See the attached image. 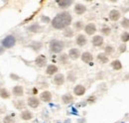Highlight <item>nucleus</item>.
<instances>
[{
  "label": "nucleus",
  "mask_w": 129,
  "mask_h": 123,
  "mask_svg": "<svg viewBox=\"0 0 129 123\" xmlns=\"http://www.w3.org/2000/svg\"><path fill=\"white\" fill-rule=\"evenodd\" d=\"M54 82L57 85H62L64 82V76L62 74H58L56 75V77H54Z\"/></svg>",
  "instance_id": "9"
},
{
  "label": "nucleus",
  "mask_w": 129,
  "mask_h": 123,
  "mask_svg": "<svg viewBox=\"0 0 129 123\" xmlns=\"http://www.w3.org/2000/svg\"><path fill=\"white\" fill-rule=\"evenodd\" d=\"M0 96H1L2 98H4V99H7V98L10 97V93H9V91H8L7 89L1 88V89H0Z\"/></svg>",
  "instance_id": "23"
},
{
  "label": "nucleus",
  "mask_w": 129,
  "mask_h": 123,
  "mask_svg": "<svg viewBox=\"0 0 129 123\" xmlns=\"http://www.w3.org/2000/svg\"><path fill=\"white\" fill-rule=\"evenodd\" d=\"M14 104H15L16 108H18V109H21V108L25 107V104L23 103V101H20V100H17V101H15V102H14Z\"/></svg>",
  "instance_id": "29"
},
{
  "label": "nucleus",
  "mask_w": 129,
  "mask_h": 123,
  "mask_svg": "<svg viewBox=\"0 0 129 123\" xmlns=\"http://www.w3.org/2000/svg\"><path fill=\"white\" fill-rule=\"evenodd\" d=\"M57 72H58V67L55 66V65H50V66H48L47 71H46L47 75H49V76H53V75H55Z\"/></svg>",
  "instance_id": "16"
},
{
  "label": "nucleus",
  "mask_w": 129,
  "mask_h": 123,
  "mask_svg": "<svg viewBox=\"0 0 129 123\" xmlns=\"http://www.w3.org/2000/svg\"><path fill=\"white\" fill-rule=\"evenodd\" d=\"M97 60L100 61V63H102V64H106V63L108 61V57H107L105 54L100 53V54H98V56H97Z\"/></svg>",
  "instance_id": "21"
},
{
  "label": "nucleus",
  "mask_w": 129,
  "mask_h": 123,
  "mask_svg": "<svg viewBox=\"0 0 129 123\" xmlns=\"http://www.w3.org/2000/svg\"><path fill=\"white\" fill-rule=\"evenodd\" d=\"M41 100L45 102H50L52 100V93L50 91H43L41 93Z\"/></svg>",
  "instance_id": "10"
},
{
  "label": "nucleus",
  "mask_w": 129,
  "mask_h": 123,
  "mask_svg": "<svg viewBox=\"0 0 129 123\" xmlns=\"http://www.w3.org/2000/svg\"><path fill=\"white\" fill-rule=\"evenodd\" d=\"M111 67H112L114 70H116V71H119V70L122 69V65H121L120 61H118V60L113 61L112 63H111Z\"/></svg>",
  "instance_id": "22"
},
{
  "label": "nucleus",
  "mask_w": 129,
  "mask_h": 123,
  "mask_svg": "<svg viewBox=\"0 0 129 123\" xmlns=\"http://www.w3.org/2000/svg\"><path fill=\"white\" fill-rule=\"evenodd\" d=\"M58 4L61 8L63 9H66L68 8L69 6H71L73 4V1H68V0H61V1H58Z\"/></svg>",
  "instance_id": "20"
},
{
  "label": "nucleus",
  "mask_w": 129,
  "mask_h": 123,
  "mask_svg": "<svg viewBox=\"0 0 129 123\" xmlns=\"http://www.w3.org/2000/svg\"><path fill=\"white\" fill-rule=\"evenodd\" d=\"M42 21H46V22H49V21H50V19H49L48 17H46V18H45V17H42Z\"/></svg>",
  "instance_id": "34"
},
{
  "label": "nucleus",
  "mask_w": 129,
  "mask_h": 123,
  "mask_svg": "<svg viewBox=\"0 0 129 123\" xmlns=\"http://www.w3.org/2000/svg\"><path fill=\"white\" fill-rule=\"evenodd\" d=\"M101 32H102V34H104V35L108 36V35L111 33V29H110L109 27H103V28L101 29Z\"/></svg>",
  "instance_id": "30"
},
{
  "label": "nucleus",
  "mask_w": 129,
  "mask_h": 123,
  "mask_svg": "<svg viewBox=\"0 0 129 123\" xmlns=\"http://www.w3.org/2000/svg\"><path fill=\"white\" fill-rule=\"evenodd\" d=\"M69 56H70V58L73 59V60H78V59L81 57V52H80V50H78V49H72V50L70 51V53H69Z\"/></svg>",
  "instance_id": "8"
},
{
  "label": "nucleus",
  "mask_w": 129,
  "mask_h": 123,
  "mask_svg": "<svg viewBox=\"0 0 129 123\" xmlns=\"http://www.w3.org/2000/svg\"><path fill=\"white\" fill-rule=\"evenodd\" d=\"M62 100H63V102H64V103L69 104V103H72V102L74 101V97H73V95H72V94L68 93V94H64V95H63Z\"/></svg>",
  "instance_id": "19"
},
{
  "label": "nucleus",
  "mask_w": 129,
  "mask_h": 123,
  "mask_svg": "<svg viewBox=\"0 0 129 123\" xmlns=\"http://www.w3.org/2000/svg\"><path fill=\"white\" fill-rule=\"evenodd\" d=\"M76 42H77V45H79L80 47H82L86 44L87 40H86V38H85L84 35H79V36L77 37Z\"/></svg>",
  "instance_id": "12"
},
{
  "label": "nucleus",
  "mask_w": 129,
  "mask_h": 123,
  "mask_svg": "<svg viewBox=\"0 0 129 123\" xmlns=\"http://www.w3.org/2000/svg\"><path fill=\"white\" fill-rule=\"evenodd\" d=\"M81 60L85 64H91V61H93V57L89 52H84L81 55Z\"/></svg>",
  "instance_id": "5"
},
{
  "label": "nucleus",
  "mask_w": 129,
  "mask_h": 123,
  "mask_svg": "<svg viewBox=\"0 0 129 123\" xmlns=\"http://www.w3.org/2000/svg\"><path fill=\"white\" fill-rule=\"evenodd\" d=\"M125 51H126V46H125V45H121V46H120V52L123 53V52H125Z\"/></svg>",
  "instance_id": "33"
},
{
  "label": "nucleus",
  "mask_w": 129,
  "mask_h": 123,
  "mask_svg": "<svg viewBox=\"0 0 129 123\" xmlns=\"http://www.w3.org/2000/svg\"><path fill=\"white\" fill-rule=\"evenodd\" d=\"M75 27H76L77 29H81V27H82V23H81V22H78V23H76V24H75Z\"/></svg>",
  "instance_id": "32"
},
{
  "label": "nucleus",
  "mask_w": 129,
  "mask_h": 123,
  "mask_svg": "<svg viewBox=\"0 0 129 123\" xmlns=\"http://www.w3.org/2000/svg\"><path fill=\"white\" fill-rule=\"evenodd\" d=\"M15 43H16V39H15V37L12 36V35H9V36L5 37V38L3 39V41H2L3 48L5 47V48H7V49L12 48V47L15 45Z\"/></svg>",
  "instance_id": "3"
},
{
  "label": "nucleus",
  "mask_w": 129,
  "mask_h": 123,
  "mask_svg": "<svg viewBox=\"0 0 129 123\" xmlns=\"http://www.w3.org/2000/svg\"><path fill=\"white\" fill-rule=\"evenodd\" d=\"M64 48V44L63 41L60 40H52L50 42V50L53 53H61Z\"/></svg>",
  "instance_id": "2"
},
{
  "label": "nucleus",
  "mask_w": 129,
  "mask_h": 123,
  "mask_svg": "<svg viewBox=\"0 0 129 123\" xmlns=\"http://www.w3.org/2000/svg\"><path fill=\"white\" fill-rule=\"evenodd\" d=\"M85 11H86V8H85V6L82 5V4H77L76 7H75V12H76L78 15L83 14Z\"/></svg>",
  "instance_id": "14"
},
{
  "label": "nucleus",
  "mask_w": 129,
  "mask_h": 123,
  "mask_svg": "<svg viewBox=\"0 0 129 123\" xmlns=\"http://www.w3.org/2000/svg\"><path fill=\"white\" fill-rule=\"evenodd\" d=\"M128 40H129L128 32H124V33L121 35V41H122V42H128Z\"/></svg>",
  "instance_id": "28"
},
{
  "label": "nucleus",
  "mask_w": 129,
  "mask_h": 123,
  "mask_svg": "<svg viewBox=\"0 0 129 123\" xmlns=\"http://www.w3.org/2000/svg\"><path fill=\"white\" fill-rule=\"evenodd\" d=\"M23 93H24V88H23V86H21V85H16V86H14V88H13V94H14V95H16V96H22Z\"/></svg>",
  "instance_id": "17"
},
{
  "label": "nucleus",
  "mask_w": 129,
  "mask_h": 123,
  "mask_svg": "<svg viewBox=\"0 0 129 123\" xmlns=\"http://www.w3.org/2000/svg\"><path fill=\"white\" fill-rule=\"evenodd\" d=\"M74 92H75V94H77L78 96H81V95H83L84 92H85V87H84L83 85H81V84H79V85H77V86L74 88Z\"/></svg>",
  "instance_id": "11"
},
{
  "label": "nucleus",
  "mask_w": 129,
  "mask_h": 123,
  "mask_svg": "<svg viewBox=\"0 0 129 123\" xmlns=\"http://www.w3.org/2000/svg\"><path fill=\"white\" fill-rule=\"evenodd\" d=\"M14 118L13 117H11L10 115H7V116H5L4 117V119H3V122L4 123H14Z\"/></svg>",
  "instance_id": "25"
},
{
  "label": "nucleus",
  "mask_w": 129,
  "mask_h": 123,
  "mask_svg": "<svg viewBox=\"0 0 129 123\" xmlns=\"http://www.w3.org/2000/svg\"><path fill=\"white\" fill-rule=\"evenodd\" d=\"M72 20H73L72 15L69 12H62V13H59L53 19L52 25L55 29L61 30V29H64L68 26H70L72 23Z\"/></svg>",
  "instance_id": "1"
},
{
  "label": "nucleus",
  "mask_w": 129,
  "mask_h": 123,
  "mask_svg": "<svg viewBox=\"0 0 129 123\" xmlns=\"http://www.w3.org/2000/svg\"><path fill=\"white\" fill-rule=\"evenodd\" d=\"M36 65L38 66V67H40V68H43V67H45V65L47 64V59H46V57L44 56V55H39L37 58H36Z\"/></svg>",
  "instance_id": "4"
},
{
  "label": "nucleus",
  "mask_w": 129,
  "mask_h": 123,
  "mask_svg": "<svg viewBox=\"0 0 129 123\" xmlns=\"http://www.w3.org/2000/svg\"><path fill=\"white\" fill-rule=\"evenodd\" d=\"M21 118L23 120H30L33 118V114L28 110H24L21 112Z\"/></svg>",
  "instance_id": "18"
},
{
  "label": "nucleus",
  "mask_w": 129,
  "mask_h": 123,
  "mask_svg": "<svg viewBox=\"0 0 129 123\" xmlns=\"http://www.w3.org/2000/svg\"><path fill=\"white\" fill-rule=\"evenodd\" d=\"M64 35L66 37H73L74 36V31L72 30V29H66L64 31Z\"/></svg>",
  "instance_id": "26"
},
{
  "label": "nucleus",
  "mask_w": 129,
  "mask_h": 123,
  "mask_svg": "<svg viewBox=\"0 0 129 123\" xmlns=\"http://www.w3.org/2000/svg\"><path fill=\"white\" fill-rule=\"evenodd\" d=\"M29 30L31 31V32H40V31L42 30V27L40 25L35 24V25H32V26L29 27Z\"/></svg>",
  "instance_id": "24"
},
{
  "label": "nucleus",
  "mask_w": 129,
  "mask_h": 123,
  "mask_svg": "<svg viewBox=\"0 0 129 123\" xmlns=\"http://www.w3.org/2000/svg\"><path fill=\"white\" fill-rule=\"evenodd\" d=\"M3 52H4V48L0 46V55H2V54H3Z\"/></svg>",
  "instance_id": "35"
},
{
  "label": "nucleus",
  "mask_w": 129,
  "mask_h": 123,
  "mask_svg": "<svg viewBox=\"0 0 129 123\" xmlns=\"http://www.w3.org/2000/svg\"><path fill=\"white\" fill-rule=\"evenodd\" d=\"M103 44V38L101 36H94L92 39V45L95 47H100Z\"/></svg>",
  "instance_id": "15"
},
{
  "label": "nucleus",
  "mask_w": 129,
  "mask_h": 123,
  "mask_svg": "<svg viewBox=\"0 0 129 123\" xmlns=\"http://www.w3.org/2000/svg\"><path fill=\"white\" fill-rule=\"evenodd\" d=\"M120 12L118 11V10H111L110 12H109V18H110V20H112V21H117L119 18H120Z\"/></svg>",
  "instance_id": "13"
},
{
  "label": "nucleus",
  "mask_w": 129,
  "mask_h": 123,
  "mask_svg": "<svg viewBox=\"0 0 129 123\" xmlns=\"http://www.w3.org/2000/svg\"><path fill=\"white\" fill-rule=\"evenodd\" d=\"M105 52L107 53V54H110V53H112L113 52V48L111 46H107L105 48Z\"/></svg>",
  "instance_id": "31"
},
{
  "label": "nucleus",
  "mask_w": 129,
  "mask_h": 123,
  "mask_svg": "<svg viewBox=\"0 0 129 123\" xmlns=\"http://www.w3.org/2000/svg\"><path fill=\"white\" fill-rule=\"evenodd\" d=\"M121 26L123 27V28H125V29H128L129 27V21L127 18H124L122 21H121Z\"/></svg>",
  "instance_id": "27"
},
{
  "label": "nucleus",
  "mask_w": 129,
  "mask_h": 123,
  "mask_svg": "<svg viewBox=\"0 0 129 123\" xmlns=\"http://www.w3.org/2000/svg\"><path fill=\"white\" fill-rule=\"evenodd\" d=\"M84 31H85V33H86L87 35H92V34H94V33L96 32V27H95L94 24L89 23V24H87V25L84 27Z\"/></svg>",
  "instance_id": "7"
},
{
  "label": "nucleus",
  "mask_w": 129,
  "mask_h": 123,
  "mask_svg": "<svg viewBox=\"0 0 129 123\" xmlns=\"http://www.w3.org/2000/svg\"><path fill=\"white\" fill-rule=\"evenodd\" d=\"M28 105L31 106L32 108H37L40 105V101L37 97L32 96V97H29L28 98Z\"/></svg>",
  "instance_id": "6"
}]
</instances>
